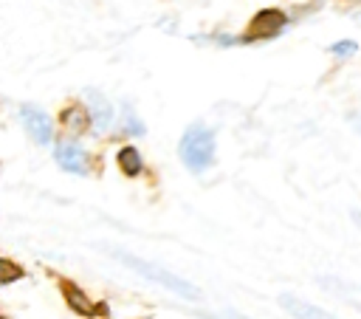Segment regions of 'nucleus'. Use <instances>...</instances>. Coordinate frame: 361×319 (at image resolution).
<instances>
[{"instance_id":"obj_1","label":"nucleus","mask_w":361,"mask_h":319,"mask_svg":"<svg viewBox=\"0 0 361 319\" xmlns=\"http://www.w3.org/2000/svg\"><path fill=\"white\" fill-rule=\"evenodd\" d=\"M113 254H116L127 268H133V271H138L141 277H147V279H152V282L169 288L172 294L183 296V299H200V291H197L192 282H186L183 277H178V274L161 268L158 263H147V260H141V257H135V254H130V251H121V248H116Z\"/></svg>"},{"instance_id":"obj_2","label":"nucleus","mask_w":361,"mask_h":319,"mask_svg":"<svg viewBox=\"0 0 361 319\" xmlns=\"http://www.w3.org/2000/svg\"><path fill=\"white\" fill-rule=\"evenodd\" d=\"M178 152H180V161H183L192 172L209 169L212 161H214V133H212L209 127H200V124L186 127V133L180 136Z\"/></svg>"},{"instance_id":"obj_3","label":"nucleus","mask_w":361,"mask_h":319,"mask_svg":"<svg viewBox=\"0 0 361 319\" xmlns=\"http://www.w3.org/2000/svg\"><path fill=\"white\" fill-rule=\"evenodd\" d=\"M282 25H285V14H282V11H276V8H262V11L254 14V20H251V25H248V31H245V37H243V42L276 37V34L282 31Z\"/></svg>"},{"instance_id":"obj_4","label":"nucleus","mask_w":361,"mask_h":319,"mask_svg":"<svg viewBox=\"0 0 361 319\" xmlns=\"http://www.w3.org/2000/svg\"><path fill=\"white\" fill-rule=\"evenodd\" d=\"M20 119H23V127H25V133L31 136L34 144H39V147L51 144V138H54V133H51V121H48V116H45L39 107H34V104H23V107H20Z\"/></svg>"},{"instance_id":"obj_5","label":"nucleus","mask_w":361,"mask_h":319,"mask_svg":"<svg viewBox=\"0 0 361 319\" xmlns=\"http://www.w3.org/2000/svg\"><path fill=\"white\" fill-rule=\"evenodd\" d=\"M54 158H56V164H59L65 172H73V175H85V172L90 169V161H87L85 150H82L76 141H71V138L56 141Z\"/></svg>"},{"instance_id":"obj_6","label":"nucleus","mask_w":361,"mask_h":319,"mask_svg":"<svg viewBox=\"0 0 361 319\" xmlns=\"http://www.w3.org/2000/svg\"><path fill=\"white\" fill-rule=\"evenodd\" d=\"M85 96H87V104H90L87 110H90V116H93V130H96V133H107L110 124H113V104H110L107 96H104L102 90H96V88H87Z\"/></svg>"},{"instance_id":"obj_7","label":"nucleus","mask_w":361,"mask_h":319,"mask_svg":"<svg viewBox=\"0 0 361 319\" xmlns=\"http://www.w3.org/2000/svg\"><path fill=\"white\" fill-rule=\"evenodd\" d=\"M62 296L68 302V308L79 316H93V313H107L104 305H93L90 296L76 285V282H62Z\"/></svg>"},{"instance_id":"obj_8","label":"nucleus","mask_w":361,"mask_h":319,"mask_svg":"<svg viewBox=\"0 0 361 319\" xmlns=\"http://www.w3.org/2000/svg\"><path fill=\"white\" fill-rule=\"evenodd\" d=\"M59 121H62V127H65L68 133L82 136V133L93 124V116H90V110H87L85 104H71V107H65V110L59 113Z\"/></svg>"},{"instance_id":"obj_9","label":"nucleus","mask_w":361,"mask_h":319,"mask_svg":"<svg viewBox=\"0 0 361 319\" xmlns=\"http://www.w3.org/2000/svg\"><path fill=\"white\" fill-rule=\"evenodd\" d=\"M116 161H118V169H121L127 178H135V175L144 169V161H141V155H138L135 147H121L118 155H116Z\"/></svg>"},{"instance_id":"obj_10","label":"nucleus","mask_w":361,"mask_h":319,"mask_svg":"<svg viewBox=\"0 0 361 319\" xmlns=\"http://www.w3.org/2000/svg\"><path fill=\"white\" fill-rule=\"evenodd\" d=\"M279 305H282L288 313H293V316H324L319 308H313V305H307V302H302V299H296V296H290V294H282V296H279Z\"/></svg>"},{"instance_id":"obj_11","label":"nucleus","mask_w":361,"mask_h":319,"mask_svg":"<svg viewBox=\"0 0 361 319\" xmlns=\"http://www.w3.org/2000/svg\"><path fill=\"white\" fill-rule=\"evenodd\" d=\"M14 279H23V268L11 260H0V285H11Z\"/></svg>"},{"instance_id":"obj_12","label":"nucleus","mask_w":361,"mask_h":319,"mask_svg":"<svg viewBox=\"0 0 361 319\" xmlns=\"http://www.w3.org/2000/svg\"><path fill=\"white\" fill-rule=\"evenodd\" d=\"M124 130H127L130 136H141V133H144L141 119H138V116H133V107H130V104H124Z\"/></svg>"},{"instance_id":"obj_13","label":"nucleus","mask_w":361,"mask_h":319,"mask_svg":"<svg viewBox=\"0 0 361 319\" xmlns=\"http://www.w3.org/2000/svg\"><path fill=\"white\" fill-rule=\"evenodd\" d=\"M355 51H358L355 42H333V45H330V54H336L338 59H341V56H353Z\"/></svg>"},{"instance_id":"obj_14","label":"nucleus","mask_w":361,"mask_h":319,"mask_svg":"<svg viewBox=\"0 0 361 319\" xmlns=\"http://www.w3.org/2000/svg\"><path fill=\"white\" fill-rule=\"evenodd\" d=\"M350 121H353V127L361 133V116H350Z\"/></svg>"},{"instance_id":"obj_15","label":"nucleus","mask_w":361,"mask_h":319,"mask_svg":"<svg viewBox=\"0 0 361 319\" xmlns=\"http://www.w3.org/2000/svg\"><path fill=\"white\" fill-rule=\"evenodd\" d=\"M353 223L361 229V212H353Z\"/></svg>"}]
</instances>
